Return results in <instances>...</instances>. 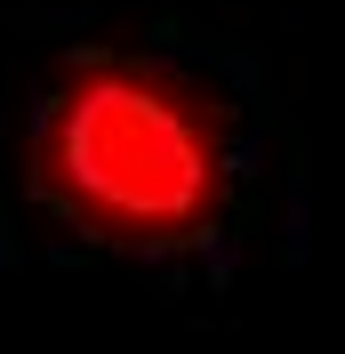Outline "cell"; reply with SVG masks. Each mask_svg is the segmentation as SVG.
I'll return each mask as SVG.
<instances>
[{
	"mask_svg": "<svg viewBox=\"0 0 345 354\" xmlns=\"http://www.w3.org/2000/svg\"><path fill=\"white\" fill-rule=\"evenodd\" d=\"M24 177L88 242L185 250L233 201V105L169 57L81 48L32 113Z\"/></svg>",
	"mask_w": 345,
	"mask_h": 354,
	"instance_id": "obj_1",
	"label": "cell"
}]
</instances>
